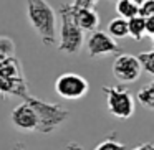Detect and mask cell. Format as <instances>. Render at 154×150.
Wrapping results in <instances>:
<instances>
[{
  "instance_id": "obj_1",
  "label": "cell",
  "mask_w": 154,
  "mask_h": 150,
  "mask_svg": "<svg viewBox=\"0 0 154 150\" xmlns=\"http://www.w3.org/2000/svg\"><path fill=\"white\" fill-rule=\"evenodd\" d=\"M30 27L40 37L45 46H53L57 41V13L47 0H25Z\"/></svg>"
},
{
  "instance_id": "obj_2",
  "label": "cell",
  "mask_w": 154,
  "mask_h": 150,
  "mask_svg": "<svg viewBox=\"0 0 154 150\" xmlns=\"http://www.w3.org/2000/svg\"><path fill=\"white\" fill-rule=\"evenodd\" d=\"M61 17V27H60V43L58 51L65 54H76L81 51L85 43V31L76 25L71 13V4H65L58 10Z\"/></svg>"
},
{
  "instance_id": "obj_3",
  "label": "cell",
  "mask_w": 154,
  "mask_h": 150,
  "mask_svg": "<svg viewBox=\"0 0 154 150\" xmlns=\"http://www.w3.org/2000/svg\"><path fill=\"white\" fill-rule=\"evenodd\" d=\"M23 101H27L32 106V109L35 110V114H37V119H38L37 132L40 134H53L70 117V112L65 107L58 106V104L43 102V101L35 99L32 96H28Z\"/></svg>"
},
{
  "instance_id": "obj_4",
  "label": "cell",
  "mask_w": 154,
  "mask_h": 150,
  "mask_svg": "<svg viewBox=\"0 0 154 150\" xmlns=\"http://www.w3.org/2000/svg\"><path fill=\"white\" fill-rule=\"evenodd\" d=\"M108 112L118 119H129L134 114V99L124 84L103 86Z\"/></svg>"
},
{
  "instance_id": "obj_5",
  "label": "cell",
  "mask_w": 154,
  "mask_h": 150,
  "mask_svg": "<svg viewBox=\"0 0 154 150\" xmlns=\"http://www.w3.org/2000/svg\"><path fill=\"white\" fill-rule=\"evenodd\" d=\"M55 91L60 97L68 101L81 99L88 94L90 84L81 74L76 73H63L55 81Z\"/></svg>"
},
{
  "instance_id": "obj_6",
  "label": "cell",
  "mask_w": 154,
  "mask_h": 150,
  "mask_svg": "<svg viewBox=\"0 0 154 150\" xmlns=\"http://www.w3.org/2000/svg\"><path fill=\"white\" fill-rule=\"evenodd\" d=\"M86 51L90 58H106L109 54H119L121 46L108 31L93 30L86 40Z\"/></svg>"
},
{
  "instance_id": "obj_7",
  "label": "cell",
  "mask_w": 154,
  "mask_h": 150,
  "mask_svg": "<svg viewBox=\"0 0 154 150\" xmlns=\"http://www.w3.org/2000/svg\"><path fill=\"white\" fill-rule=\"evenodd\" d=\"M113 74L119 83L128 84L139 79L143 74V68L134 54L119 53V56L113 63Z\"/></svg>"
},
{
  "instance_id": "obj_8",
  "label": "cell",
  "mask_w": 154,
  "mask_h": 150,
  "mask_svg": "<svg viewBox=\"0 0 154 150\" xmlns=\"http://www.w3.org/2000/svg\"><path fill=\"white\" fill-rule=\"evenodd\" d=\"M10 122L18 130H25V132H33V130H37V125H38L37 114H35V110L32 109V106L27 101L18 104L10 112Z\"/></svg>"
},
{
  "instance_id": "obj_9",
  "label": "cell",
  "mask_w": 154,
  "mask_h": 150,
  "mask_svg": "<svg viewBox=\"0 0 154 150\" xmlns=\"http://www.w3.org/2000/svg\"><path fill=\"white\" fill-rule=\"evenodd\" d=\"M71 13L76 25L83 31H93L100 25V17L94 12V7H75L71 4Z\"/></svg>"
},
{
  "instance_id": "obj_10",
  "label": "cell",
  "mask_w": 154,
  "mask_h": 150,
  "mask_svg": "<svg viewBox=\"0 0 154 150\" xmlns=\"http://www.w3.org/2000/svg\"><path fill=\"white\" fill-rule=\"evenodd\" d=\"M5 96H17L27 99L30 96L25 78H5L0 76V99Z\"/></svg>"
},
{
  "instance_id": "obj_11",
  "label": "cell",
  "mask_w": 154,
  "mask_h": 150,
  "mask_svg": "<svg viewBox=\"0 0 154 150\" xmlns=\"http://www.w3.org/2000/svg\"><path fill=\"white\" fill-rule=\"evenodd\" d=\"M0 76H5V78H25L20 61H18L15 56H7V58H4V60H0Z\"/></svg>"
},
{
  "instance_id": "obj_12",
  "label": "cell",
  "mask_w": 154,
  "mask_h": 150,
  "mask_svg": "<svg viewBox=\"0 0 154 150\" xmlns=\"http://www.w3.org/2000/svg\"><path fill=\"white\" fill-rule=\"evenodd\" d=\"M128 37H131L136 41L143 40L146 37V31H144V17L134 15V17L128 18Z\"/></svg>"
},
{
  "instance_id": "obj_13",
  "label": "cell",
  "mask_w": 154,
  "mask_h": 150,
  "mask_svg": "<svg viewBox=\"0 0 154 150\" xmlns=\"http://www.w3.org/2000/svg\"><path fill=\"white\" fill-rule=\"evenodd\" d=\"M108 33L118 40V38H126L128 37V20L123 17L113 18V20L108 23Z\"/></svg>"
},
{
  "instance_id": "obj_14",
  "label": "cell",
  "mask_w": 154,
  "mask_h": 150,
  "mask_svg": "<svg viewBox=\"0 0 154 150\" xmlns=\"http://www.w3.org/2000/svg\"><path fill=\"white\" fill-rule=\"evenodd\" d=\"M137 101L143 104L146 109L152 110L154 109V83H147L144 87L137 91Z\"/></svg>"
},
{
  "instance_id": "obj_15",
  "label": "cell",
  "mask_w": 154,
  "mask_h": 150,
  "mask_svg": "<svg viewBox=\"0 0 154 150\" xmlns=\"http://www.w3.org/2000/svg\"><path fill=\"white\" fill-rule=\"evenodd\" d=\"M116 12L119 17L123 18H131L134 15H137V5L134 4L133 0H116Z\"/></svg>"
},
{
  "instance_id": "obj_16",
  "label": "cell",
  "mask_w": 154,
  "mask_h": 150,
  "mask_svg": "<svg viewBox=\"0 0 154 150\" xmlns=\"http://www.w3.org/2000/svg\"><path fill=\"white\" fill-rule=\"evenodd\" d=\"M137 61H139L143 71H146L149 76H154V51H146V53H139L137 54Z\"/></svg>"
},
{
  "instance_id": "obj_17",
  "label": "cell",
  "mask_w": 154,
  "mask_h": 150,
  "mask_svg": "<svg viewBox=\"0 0 154 150\" xmlns=\"http://www.w3.org/2000/svg\"><path fill=\"white\" fill-rule=\"evenodd\" d=\"M7 56H15L14 40L8 37H0V60H4Z\"/></svg>"
},
{
  "instance_id": "obj_18",
  "label": "cell",
  "mask_w": 154,
  "mask_h": 150,
  "mask_svg": "<svg viewBox=\"0 0 154 150\" xmlns=\"http://www.w3.org/2000/svg\"><path fill=\"white\" fill-rule=\"evenodd\" d=\"M123 149H126V145L116 140V132L111 134L104 142L96 145V150H123Z\"/></svg>"
},
{
  "instance_id": "obj_19",
  "label": "cell",
  "mask_w": 154,
  "mask_h": 150,
  "mask_svg": "<svg viewBox=\"0 0 154 150\" xmlns=\"http://www.w3.org/2000/svg\"><path fill=\"white\" fill-rule=\"evenodd\" d=\"M137 15H141V17L154 15V0H144L141 5H137Z\"/></svg>"
},
{
  "instance_id": "obj_20",
  "label": "cell",
  "mask_w": 154,
  "mask_h": 150,
  "mask_svg": "<svg viewBox=\"0 0 154 150\" xmlns=\"http://www.w3.org/2000/svg\"><path fill=\"white\" fill-rule=\"evenodd\" d=\"M144 31H146V37L154 38V15L144 17Z\"/></svg>"
},
{
  "instance_id": "obj_21",
  "label": "cell",
  "mask_w": 154,
  "mask_h": 150,
  "mask_svg": "<svg viewBox=\"0 0 154 150\" xmlns=\"http://www.w3.org/2000/svg\"><path fill=\"white\" fill-rule=\"evenodd\" d=\"M98 0H73L75 7H94Z\"/></svg>"
},
{
  "instance_id": "obj_22",
  "label": "cell",
  "mask_w": 154,
  "mask_h": 150,
  "mask_svg": "<svg viewBox=\"0 0 154 150\" xmlns=\"http://www.w3.org/2000/svg\"><path fill=\"white\" fill-rule=\"evenodd\" d=\"M136 150H154V145L151 142L149 143H143V145H137Z\"/></svg>"
},
{
  "instance_id": "obj_23",
  "label": "cell",
  "mask_w": 154,
  "mask_h": 150,
  "mask_svg": "<svg viewBox=\"0 0 154 150\" xmlns=\"http://www.w3.org/2000/svg\"><path fill=\"white\" fill-rule=\"evenodd\" d=\"M133 2H134V4H136V5H141V4H143V2H144V0H133Z\"/></svg>"
}]
</instances>
